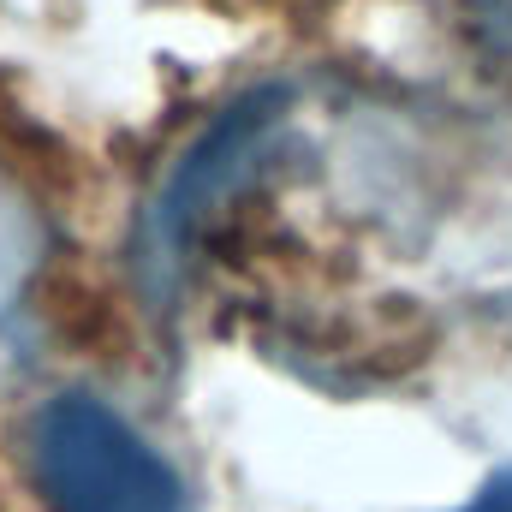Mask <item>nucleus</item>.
<instances>
[{"mask_svg": "<svg viewBox=\"0 0 512 512\" xmlns=\"http://www.w3.org/2000/svg\"><path fill=\"white\" fill-rule=\"evenodd\" d=\"M36 477L54 512H185L173 465L90 393H60L42 405Z\"/></svg>", "mask_w": 512, "mask_h": 512, "instance_id": "nucleus-1", "label": "nucleus"}, {"mask_svg": "<svg viewBox=\"0 0 512 512\" xmlns=\"http://www.w3.org/2000/svg\"><path fill=\"white\" fill-rule=\"evenodd\" d=\"M286 114V96L280 90H256L239 108H227L215 126L197 137V149L179 161V173L167 179L161 203H155V221H149V245L155 262H179V256L197 245V233L221 215V203L262 167V149L274 143Z\"/></svg>", "mask_w": 512, "mask_h": 512, "instance_id": "nucleus-2", "label": "nucleus"}, {"mask_svg": "<svg viewBox=\"0 0 512 512\" xmlns=\"http://www.w3.org/2000/svg\"><path fill=\"white\" fill-rule=\"evenodd\" d=\"M471 18H477L489 54L512 60V0H471Z\"/></svg>", "mask_w": 512, "mask_h": 512, "instance_id": "nucleus-3", "label": "nucleus"}, {"mask_svg": "<svg viewBox=\"0 0 512 512\" xmlns=\"http://www.w3.org/2000/svg\"><path fill=\"white\" fill-rule=\"evenodd\" d=\"M459 512H512V471H501V477H489L471 501Z\"/></svg>", "mask_w": 512, "mask_h": 512, "instance_id": "nucleus-4", "label": "nucleus"}]
</instances>
